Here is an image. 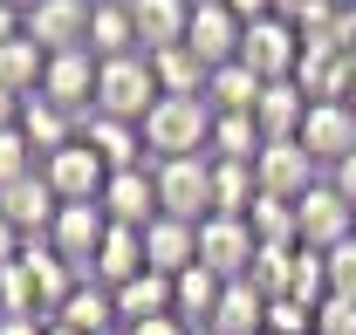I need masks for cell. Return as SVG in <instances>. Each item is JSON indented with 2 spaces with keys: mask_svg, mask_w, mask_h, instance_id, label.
I'll list each match as a JSON object with an SVG mask.
<instances>
[{
  "mask_svg": "<svg viewBox=\"0 0 356 335\" xmlns=\"http://www.w3.org/2000/svg\"><path fill=\"white\" fill-rule=\"evenodd\" d=\"M83 144L103 158L110 171H137L151 165V151H144V130L137 124H117V117H83Z\"/></svg>",
  "mask_w": 356,
  "mask_h": 335,
  "instance_id": "cell-18",
  "label": "cell"
},
{
  "mask_svg": "<svg viewBox=\"0 0 356 335\" xmlns=\"http://www.w3.org/2000/svg\"><path fill=\"white\" fill-rule=\"evenodd\" d=\"M254 199H261L254 165H220V158H213V212H220V219H247Z\"/></svg>",
  "mask_w": 356,
  "mask_h": 335,
  "instance_id": "cell-28",
  "label": "cell"
},
{
  "mask_svg": "<svg viewBox=\"0 0 356 335\" xmlns=\"http://www.w3.org/2000/svg\"><path fill=\"white\" fill-rule=\"evenodd\" d=\"M48 335H76V329H62V322H48Z\"/></svg>",
  "mask_w": 356,
  "mask_h": 335,
  "instance_id": "cell-43",
  "label": "cell"
},
{
  "mask_svg": "<svg viewBox=\"0 0 356 335\" xmlns=\"http://www.w3.org/2000/svg\"><path fill=\"white\" fill-rule=\"evenodd\" d=\"M96 55L89 48H69V55H48V76H42V96L48 103H62L69 117H89V103H96Z\"/></svg>",
  "mask_w": 356,
  "mask_h": 335,
  "instance_id": "cell-14",
  "label": "cell"
},
{
  "mask_svg": "<svg viewBox=\"0 0 356 335\" xmlns=\"http://www.w3.org/2000/svg\"><path fill=\"white\" fill-rule=\"evenodd\" d=\"M261 124L254 117H213V144H206V158H220V165H254L261 158Z\"/></svg>",
  "mask_w": 356,
  "mask_h": 335,
  "instance_id": "cell-29",
  "label": "cell"
},
{
  "mask_svg": "<svg viewBox=\"0 0 356 335\" xmlns=\"http://www.w3.org/2000/svg\"><path fill=\"white\" fill-rule=\"evenodd\" d=\"M42 178L55 185V199H62V206H96V199H103V185H110V165H103L83 137H76L69 151H55V158L42 165Z\"/></svg>",
  "mask_w": 356,
  "mask_h": 335,
  "instance_id": "cell-10",
  "label": "cell"
},
{
  "mask_svg": "<svg viewBox=\"0 0 356 335\" xmlns=\"http://www.w3.org/2000/svg\"><path fill=\"white\" fill-rule=\"evenodd\" d=\"M192 7H206V0H192Z\"/></svg>",
  "mask_w": 356,
  "mask_h": 335,
  "instance_id": "cell-47",
  "label": "cell"
},
{
  "mask_svg": "<svg viewBox=\"0 0 356 335\" xmlns=\"http://www.w3.org/2000/svg\"><path fill=\"white\" fill-rule=\"evenodd\" d=\"M254 253H261V240H254L247 219H220V212H213V219L199 226V267H213L220 281H247Z\"/></svg>",
  "mask_w": 356,
  "mask_h": 335,
  "instance_id": "cell-9",
  "label": "cell"
},
{
  "mask_svg": "<svg viewBox=\"0 0 356 335\" xmlns=\"http://www.w3.org/2000/svg\"><path fill=\"white\" fill-rule=\"evenodd\" d=\"M158 315H178V308H172V281L144 267L137 281H124V288H117V322H124V329H137V322H158Z\"/></svg>",
  "mask_w": 356,
  "mask_h": 335,
  "instance_id": "cell-26",
  "label": "cell"
},
{
  "mask_svg": "<svg viewBox=\"0 0 356 335\" xmlns=\"http://www.w3.org/2000/svg\"><path fill=\"white\" fill-rule=\"evenodd\" d=\"M206 329H220V335H267V294L254 288V281H226V294H220V308H213Z\"/></svg>",
  "mask_w": 356,
  "mask_h": 335,
  "instance_id": "cell-23",
  "label": "cell"
},
{
  "mask_svg": "<svg viewBox=\"0 0 356 335\" xmlns=\"http://www.w3.org/2000/svg\"><path fill=\"white\" fill-rule=\"evenodd\" d=\"M192 335H220V329H192Z\"/></svg>",
  "mask_w": 356,
  "mask_h": 335,
  "instance_id": "cell-44",
  "label": "cell"
},
{
  "mask_svg": "<svg viewBox=\"0 0 356 335\" xmlns=\"http://www.w3.org/2000/svg\"><path fill=\"white\" fill-rule=\"evenodd\" d=\"M124 335H192L178 315H158V322H137V329H124Z\"/></svg>",
  "mask_w": 356,
  "mask_h": 335,
  "instance_id": "cell-39",
  "label": "cell"
},
{
  "mask_svg": "<svg viewBox=\"0 0 356 335\" xmlns=\"http://www.w3.org/2000/svg\"><path fill=\"white\" fill-rule=\"evenodd\" d=\"M302 48L309 35L295 28V21H281V14H267L247 28V42H240V62L261 76V83H295V69H302Z\"/></svg>",
  "mask_w": 356,
  "mask_h": 335,
  "instance_id": "cell-4",
  "label": "cell"
},
{
  "mask_svg": "<svg viewBox=\"0 0 356 335\" xmlns=\"http://www.w3.org/2000/svg\"><path fill=\"white\" fill-rule=\"evenodd\" d=\"M89 0H42L28 14V42H42L48 55H69V48H89Z\"/></svg>",
  "mask_w": 356,
  "mask_h": 335,
  "instance_id": "cell-15",
  "label": "cell"
},
{
  "mask_svg": "<svg viewBox=\"0 0 356 335\" xmlns=\"http://www.w3.org/2000/svg\"><path fill=\"white\" fill-rule=\"evenodd\" d=\"M42 76H48V48L42 42H7L0 48V89H14V96H42Z\"/></svg>",
  "mask_w": 356,
  "mask_h": 335,
  "instance_id": "cell-27",
  "label": "cell"
},
{
  "mask_svg": "<svg viewBox=\"0 0 356 335\" xmlns=\"http://www.w3.org/2000/svg\"><path fill=\"white\" fill-rule=\"evenodd\" d=\"M295 233H302L309 253H336L343 240H356V206L322 178L309 199H295Z\"/></svg>",
  "mask_w": 356,
  "mask_h": 335,
  "instance_id": "cell-5",
  "label": "cell"
},
{
  "mask_svg": "<svg viewBox=\"0 0 356 335\" xmlns=\"http://www.w3.org/2000/svg\"><path fill=\"white\" fill-rule=\"evenodd\" d=\"M7 7H14V14H21V21H28V14H35V7H42V0H7Z\"/></svg>",
  "mask_w": 356,
  "mask_h": 335,
  "instance_id": "cell-42",
  "label": "cell"
},
{
  "mask_svg": "<svg viewBox=\"0 0 356 335\" xmlns=\"http://www.w3.org/2000/svg\"><path fill=\"white\" fill-rule=\"evenodd\" d=\"M28 171H42V151L28 144V130H0V185H14Z\"/></svg>",
  "mask_w": 356,
  "mask_h": 335,
  "instance_id": "cell-32",
  "label": "cell"
},
{
  "mask_svg": "<svg viewBox=\"0 0 356 335\" xmlns=\"http://www.w3.org/2000/svg\"><path fill=\"white\" fill-rule=\"evenodd\" d=\"M350 110H356V83H350Z\"/></svg>",
  "mask_w": 356,
  "mask_h": 335,
  "instance_id": "cell-45",
  "label": "cell"
},
{
  "mask_svg": "<svg viewBox=\"0 0 356 335\" xmlns=\"http://www.w3.org/2000/svg\"><path fill=\"white\" fill-rule=\"evenodd\" d=\"M213 144V103L206 96H158L144 117V151L151 158H206Z\"/></svg>",
  "mask_w": 356,
  "mask_h": 335,
  "instance_id": "cell-1",
  "label": "cell"
},
{
  "mask_svg": "<svg viewBox=\"0 0 356 335\" xmlns=\"http://www.w3.org/2000/svg\"><path fill=\"white\" fill-rule=\"evenodd\" d=\"M21 247H28V240H21V233H14V226H7V219H0V274H7V267H14V260H21Z\"/></svg>",
  "mask_w": 356,
  "mask_h": 335,
  "instance_id": "cell-38",
  "label": "cell"
},
{
  "mask_svg": "<svg viewBox=\"0 0 356 335\" xmlns=\"http://www.w3.org/2000/svg\"><path fill=\"white\" fill-rule=\"evenodd\" d=\"M329 35H336V48H343V55L356 62V0L343 7V14H336V28H329Z\"/></svg>",
  "mask_w": 356,
  "mask_h": 335,
  "instance_id": "cell-35",
  "label": "cell"
},
{
  "mask_svg": "<svg viewBox=\"0 0 356 335\" xmlns=\"http://www.w3.org/2000/svg\"><path fill=\"white\" fill-rule=\"evenodd\" d=\"M329 260V294L336 301H356V240H343L336 253H322Z\"/></svg>",
  "mask_w": 356,
  "mask_h": 335,
  "instance_id": "cell-34",
  "label": "cell"
},
{
  "mask_svg": "<svg viewBox=\"0 0 356 335\" xmlns=\"http://www.w3.org/2000/svg\"><path fill=\"white\" fill-rule=\"evenodd\" d=\"M151 103H158V69H151V55H117V62L96 69V103H89V117H117V124L144 130Z\"/></svg>",
  "mask_w": 356,
  "mask_h": 335,
  "instance_id": "cell-2",
  "label": "cell"
},
{
  "mask_svg": "<svg viewBox=\"0 0 356 335\" xmlns=\"http://www.w3.org/2000/svg\"><path fill=\"white\" fill-rule=\"evenodd\" d=\"M220 294H226V281L213 274V267H185V274L172 281L178 322H185V329H206V322H213V308H220Z\"/></svg>",
  "mask_w": 356,
  "mask_h": 335,
  "instance_id": "cell-25",
  "label": "cell"
},
{
  "mask_svg": "<svg viewBox=\"0 0 356 335\" xmlns=\"http://www.w3.org/2000/svg\"><path fill=\"white\" fill-rule=\"evenodd\" d=\"M302 151H309L315 165H322V178H329V171L356 151V110L350 103H309V117H302Z\"/></svg>",
  "mask_w": 356,
  "mask_h": 335,
  "instance_id": "cell-11",
  "label": "cell"
},
{
  "mask_svg": "<svg viewBox=\"0 0 356 335\" xmlns=\"http://www.w3.org/2000/svg\"><path fill=\"white\" fill-rule=\"evenodd\" d=\"M329 185H336V192H343V199L356 206V151H350V158H343L336 171H329Z\"/></svg>",
  "mask_w": 356,
  "mask_h": 335,
  "instance_id": "cell-37",
  "label": "cell"
},
{
  "mask_svg": "<svg viewBox=\"0 0 356 335\" xmlns=\"http://www.w3.org/2000/svg\"><path fill=\"white\" fill-rule=\"evenodd\" d=\"M103 240H110V219H103V206H62L55 212V233H48V247L62 253L76 274L89 281V267H96V253H103Z\"/></svg>",
  "mask_w": 356,
  "mask_h": 335,
  "instance_id": "cell-13",
  "label": "cell"
},
{
  "mask_svg": "<svg viewBox=\"0 0 356 335\" xmlns=\"http://www.w3.org/2000/svg\"><path fill=\"white\" fill-rule=\"evenodd\" d=\"M144 260H151V274H165V281H178L185 267H199V226H185V219H151L144 226Z\"/></svg>",
  "mask_w": 356,
  "mask_h": 335,
  "instance_id": "cell-16",
  "label": "cell"
},
{
  "mask_svg": "<svg viewBox=\"0 0 356 335\" xmlns=\"http://www.w3.org/2000/svg\"><path fill=\"white\" fill-rule=\"evenodd\" d=\"M302 117H309V96L302 83H267L261 103H254V124H261L267 144H281V137H302Z\"/></svg>",
  "mask_w": 356,
  "mask_h": 335,
  "instance_id": "cell-20",
  "label": "cell"
},
{
  "mask_svg": "<svg viewBox=\"0 0 356 335\" xmlns=\"http://www.w3.org/2000/svg\"><path fill=\"white\" fill-rule=\"evenodd\" d=\"M226 7H233V14L247 21V28H254V21H267V14H274V0H226Z\"/></svg>",
  "mask_w": 356,
  "mask_h": 335,
  "instance_id": "cell-41",
  "label": "cell"
},
{
  "mask_svg": "<svg viewBox=\"0 0 356 335\" xmlns=\"http://www.w3.org/2000/svg\"><path fill=\"white\" fill-rule=\"evenodd\" d=\"M254 178H261L267 199H288V206H295V199H309L315 185H322V165L302 151V137H281V144H261Z\"/></svg>",
  "mask_w": 356,
  "mask_h": 335,
  "instance_id": "cell-6",
  "label": "cell"
},
{
  "mask_svg": "<svg viewBox=\"0 0 356 335\" xmlns=\"http://www.w3.org/2000/svg\"><path fill=\"white\" fill-rule=\"evenodd\" d=\"M55 322H62V329H76V335H117V329H124V322H117V294L96 288V281H83V288L69 294Z\"/></svg>",
  "mask_w": 356,
  "mask_h": 335,
  "instance_id": "cell-24",
  "label": "cell"
},
{
  "mask_svg": "<svg viewBox=\"0 0 356 335\" xmlns=\"http://www.w3.org/2000/svg\"><path fill=\"white\" fill-rule=\"evenodd\" d=\"M158 171V212L185 219V226H206L213 219V158H151Z\"/></svg>",
  "mask_w": 356,
  "mask_h": 335,
  "instance_id": "cell-3",
  "label": "cell"
},
{
  "mask_svg": "<svg viewBox=\"0 0 356 335\" xmlns=\"http://www.w3.org/2000/svg\"><path fill=\"white\" fill-rule=\"evenodd\" d=\"M117 335H124V329H117Z\"/></svg>",
  "mask_w": 356,
  "mask_h": 335,
  "instance_id": "cell-48",
  "label": "cell"
},
{
  "mask_svg": "<svg viewBox=\"0 0 356 335\" xmlns=\"http://www.w3.org/2000/svg\"><path fill=\"white\" fill-rule=\"evenodd\" d=\"M89 7H103V0H89Z\"/></svg>",
  "mask_w": 356,
  "mask_h": 335,
  "instance_id": "cell-46",
  "label": "cell"
},
{
  "mask_svg": "<svg viewBox=\"0 0 356 335\" xmlns=\"http://www.w3.org/2000/svg\"><path fill=\"white\" fill-rule=\"evenodd\" d=\"M21 130H28V144L42 151V165L55 158V151H69L76 137H83V117H69L62 103H48V96H28V117H21Z\"/></svg>",
  "mask_w": 356,
  "mask_h": 335,
  "instance_id": "cell-21",
  "label": "cell"
},
{
  "mask_svg": "<svg viewBox=\"0 0 356 335\" xmlns=\"http://www.w3.org/2000/svg\"><path fill=\"white\" fill-rule=\"evenodd\" d=\"M267 335H315V308H302V301H267Z\"/></svg>",
  "mask_w": 356,
  "mask_h": 335,
  "instance_id": "cell-33",
  "label": "cell"
},
{
  "mask_svg": "<svg viewBox=\"0 0 356 335\" xmlns=\"http://www.w3.org/2000/svg\"><path fill=\"white\" fill-rule=\"evenodd\" d=\"M131 21H137V48L144 55H165V48H185L192 0H131Z\"/></svg>",
  "mask_w": 356,
  "mask_h": 335,
  "instance_id": "cell-17",
  "label": "cell"
},
{
  "mask_svg": "<svg viewBox=\"0 0 356 335\" xmlns=\"http://www.w3.org/2000/svg\"><path fill=\"white\" fill-rule=\"evenodd\" d=\"M295 260H302V247H261L254 267H247V281H254L267 301H288V288H295Z\"/></svg>",
  "mask_w": 356,
  "mask_h": 335,
  "instance_id": "cell-31",
  "label": "cell"
},
{
  "mask_svg": "<svg viewBox=\"0 0 356 335\" xmlns=\"http://www.w3.org/2000/svg\"><path fill=\"white\" fill-rule=\"evenodd\" d=\"M55 212H62V199H55V185H48L42 171H28V178L0 185V219H7V226H14L28 247L55 233Z\"/></svg>",
  "mask_w": 356,
  "mask_h": 335,
  "instance_id": "cell-7",
  "label": "cell"
},
{
  "mask_svg": "<svg viewBox=\"0 0 356 335\" xmlns=\"http://www.w3.org/2000/svg\"><path fill=\"white\" fill-rule=\"evenodd\" d=\"M240 42H247V21H240L226 0H206V7H192L185 48H192L206 69H226V62H240Z\"/></svg>",
  "mask_w": 356,
  "mask_h": 335,
  "instance_id": "cell-8",
  "label": "cell"
},
{
  "mask_svg": "<svg viewBox=\"0 0 356 335\" xmlns=\"http://www.w3.org/2000/svg\"><path fill=\"white\" fill-rule=\"evenodd\" d=\"M21 117H28V96L0 89V130H21Z\"/></svg>",
  "mask_w": 356,
  "mask_h": 335,
  "instance_id": "cell-36",
  "label": "cell"
},
{
  "mask_svg": "<svg viewBox=\"0 0 356 335\" xmlns=\"http://www.w3.org/2000/svg\"><path fill=\"white\" fill-rule=\"evenodd\" d=\"M89 55H96V62H117V55H144V48H137L131 0H103V7L89 14Z\"/></svg>",
  "mask_w": 356,
  "mask_h": 335,
  "instance_id": "cell-22",
  "label": "cell"
},
{
  "mask_svg": "<svg viewBox=\"0 0 356 335\" xmlns=\"http://www.w3.org/2000/svg\"><path fill=\"white\" fill-rule=\"evenodd\" d=\"M103 219L110 226H131V233H144L151 219H158V171L137 165V171H110V185H103Z\"/></svg>",
  "mask_w": 356,
  "mask_h": 335,
  "instance_id": "cell-12",
  "label": "cell"
},
{
  "mask_svg": "<svg viewBox=\"0 0 356 335\" xmlns=\"http://www.w3.org/2000/svg\"><path fill=\"white\" fill-rule=\"evenodd\" d=\"M151 69H158V96H206V76H213L192 48H165V55H151Z\"/></svg>",
  "mask_w": 356,
  "mask_h": 335,
  "instance_id": "cell-30",
  "label": "cell"
},
{
  "mask_svg": "<svg viewBox=\"0 0 356 335\" xmlns=\"http://www.w3.org/2000/svg\"><path fill=\"white\" fill-rule=\"evenodd\" d=\"M151 260H144V233H131V226H110V240H103V253H96V267H89V281L96 288H124V281H137Z\"/></svg>",
  "mask_w": 356,
  "mask_h": 335,
  "instance_id": "cell-19",
  "label": "cell"
},
{
  "mask_svg": "<svg viewBox=\"0 0 356 335\" xmlns=\"http://www.w3.org/2000/svg\"><path fill=\"white\" fill-rule=\"evenodd\" d=\"M0 335H48V322H35V315H0Z\"/></svg>",
  "mask_w": 356,
  "mask_h": 335,
  "instance_id": "cell-40",
  "label": "cell"
}]
</instances>
